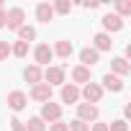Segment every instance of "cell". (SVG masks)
I'll return each instance as SVG.
<instances>
[{
	"label": "cell",
	"instance_id": "obj_1",
	"mask_svg": "<svg viewBox=\"0 0 131 131\" xmlns=\"http://www.w3.org/2000/svg\"><path fill=\"white\" fill-rule=\"evenodd\" d=\"M23 21H26L23 8H10V10L5 13V26H8L10 31H18V28L23 26Z\"/></svg>",
	"mask_w": 131,
	"mask_h": 131
},
{
	"label": "cell",
	"instance_id": "obj_2",
	"mask_svg": "<svg viewBox=\"0 0 131 131\" xmlns=\"http://www.w3.org/2000/svg\"><path fill=\"white\" fill-rule=\"evenodd\" d=\"M41 121H49V123H57L59 118H62V105H57V103H44L41 105V116H39Z\"/></svg>",
	"mask_w": 131,
	"mask_h": 131
},
{
	"label": "cell",
	"instance_id": "obj_3",
	"mask_svg": "<svg viewBox=\"0 0 131 131\" xmlns=\"http://www.w3.org/2000/svg\"><path fill=\"white\" fill-rule=\"evenodd\" d=\"M44 80H46V85L51 88V85H62L64 82V67H46L44 72Z\"/></svg>",
	"mask_w": 131,
	"mask_h": 131
},
{
	"label": "cell",
	"instance_id": "obj_4",
	"mask_svg": "<svg viewBox=\"0 0 131 131\" xmlns=\"http://www.w3.org/2000/svg\"><path fill=\"white\" fill-rule=\"evenodd\" d=\"M80 95H82V98L93 105V103H98V100L103 98V88H100L98 82H88V85L82 88V93H80Z\"/></svg>",
	"mask_w": 131,
	"mask_h": 131
},
{
	"label": "cell",
	"instance_id": "obj_5",
	"mask_svg": "<svg viewBox=\"0 0 131 131\" xmlns=\"http://www.w3.org/2000/svg\"><path fill=\"white\" fill-rule=\"evenodd\" d=\"M98 118V105H90V103H80L77 105V121L82 123H90Z\"/></svg>",
	"mask_w": 131,
	"mask_h": 131
},
{
	"label": "cell",
	"instance_id": "obj_6",
	"mask_svg": "<svg viewBox=\"0 0 131 131\" xmlns=\"http://www.w3.org/2000/svg\"><path fill=\"white\" fill-rule=\"evenodd\" d=\"M31 98H34L36 103H49V100H51V88H49L46 82H39V85L31 88Z\"/></svg>",
	"mask_w": 131,
	"mask_h": 131
},
{
	"label": "cell",
	"instance_id": "obj_7",
	"mask_svg": "<svg viewBox=\"0 0 131 131\" xmlns=\"http://www.w3.org/2000/svg\"><path fill=\"white\" fill-rule=\"evenodd\" d=\"M51 57H54V51H51V46H46V44H39V46H36V51H34L36 67H41V64H49V62H51Z\"/></svg>",
	"mask_w": 131,
	"mask_h": 131
},
{
	"label": "cell",
	"instance_id": "obj_8",
	"mask_svg": "<svg viewBox=\"0 0 131 131\" xmlns=\"http://www.w3.org/2000/svg\"><path fill=\"white\" fill-rule=\"evenodd\" d=\"M80 62H82V67H88V70H90L93 64H98V62H100V54H98L93 46H85V49L80 51Z\"/></svg>",
	"mask_w": 131,
	"mask_h": 131
},
{
	"label": "cell",
	"instance_id": "obj_9",
	"mask_svg": "<svg viewBox=\"0 0 131 131\" xmlns=\"http://www.w3.org/2000/svg\"><path fill=\"white\" fill-rule=\"evenodd\" d=\"M26 103H28L26 93H21V90H13V93H8V105H10L13 111H23V108H26Z\"/></svg>",
	"mask_w": 131,
	"mask_h": 131
},
{
	"label": "cell",
	"instance_id": "obj_10",
	"mask_svg": "<svg viewBox=\"0 0 131 131\" xmlns=\"http://www.w3.org/2000/svg\"><path fill=\"white\" fill-rule=\"evenodd\" d=\"M111 70H113V75H116V77H123V75H128V72H131V64H128V59L116 57V59H111Z\"/></svg>",
	"mask_w": 131,
	"mask_h": 131
},
{
	"label": "cell",
	"instance_id": "obj_11",
	"mask_svg": "<svg viewBox=\"0 0 131 131\" xmlns=\"http://www.w3.org/2000/svg\"><path fill=\"white\" fill-rule=\"evenodd\" d=\"M57 57H62V59H70L72 57V51H75V46H72V41H67V39H62V41H57V46L51 49Z\"/></svg>",
	"mask_w": 131,
	"mask_h": 131
},
{
	"label": "cell",
	"instance_id": "obj_12",
	"mask_svg": "<svg viewBox=\"0 0 131 131\" xmlns=\"http://www.w3.org/2000/svg\"><path fill=\"white\" fill-rule=\"evenodd\" d=\"M103 28H105V31H121V28H123V18H118L116 13H108V16L103 18ZM105 31H103V34H105Z\"/></svg>",
	"mask_w": 131,
	"mask_h": 131
},
{
	"label": "cell",
	"instance_id": "obj_13",
	"mask_svg": "<svg viewBox=\"0 0 131 131\" xmlns=\"http://www.w3.org/2000/svg\"><path fill=\"white\" fill-rule=\"evenodd\" d=\"M23 77H26V82H31V85H39V82L44 80L41 67H36V64H31V67H26V70H23Z\"/></svg>",
	"mask_w": 131,
	"mask_h": 131
},
{
	"label": "cell",
	"instance_id": "obj_14",
	"mask_svg": "<svg viewBox=\"0 0 131 131\" xmlns=\"http://www.w3.org/2000/svg\"><path fill=\"white\" fill-rule=\"evenodd\" d=\"M36 18H39L41 23H49V21L54 18V8H51L49 3H39V5H36Z\"/></svg>",
	"mask_w": 131,
	"mask_h": 131
},
{
	"label": "cell",
	"instance_id": "obj_15",
	"mask_svg": "<svg viewBox=\"0 0 131 131\" xmlns=\"http://www.w3.org/2000/svg\"><path fill=\"white\" fill-rule=\"evenodd\" d=\"M103 85H105L108 90H113V93H121V90H123V80H121V77H116L113 72L103 75Z\"/></svg>",
	"mask_w": 131,
	"mask_h": 131
},
{
	"label": "cell",
	"instance_id": "obj_16",
	"mask_svg": "<svg viewBox=\"0 0 131 131\" xmlns=\"http://www.w3.org/2000/svg\"><path fill=\"white\" fill-rule=\"evenodd\" d=\"M62 100L70 103V105L77 103V100H80V90H77V85H64V88H62Z\"/></svg>",
	"mask_w": 131,
	"mask_h": 131
},
{
	"label": "cell",
	"instance_id": "obj_17",
	"mask_svg": "<svg viewBox=\"0 0 131 131\" xmlns=\"http://www.w3.org/2000/svg\"><path fill=\"white\" fill-rule=\"evenodd\" d=\"M93 41H95V46H93V49H95L98 54H100V51H108V49L113 46V41H111V36H108V34H95V39H93Z\"/></svg>",
	"mask_w": 131,
	"mask_h": 131
},
{
	"label": "cell",
	"instance_id": "obj_18",
	"mask_svg": "<svg viewBox=\"0 0 131 131\" xmlns=\"http://www.w3.org/2000/svg\"><path fill=\"white\" fill-rule=\"evenodd\" d=\"M72 80H75V82L88 85V82H90V70H88V67H82V64H77V67L72 70Z\"/></svg>",
	"mask_w": 131,
	"mask_h": 131
},
{
	"label": "cell",
	"instance_id": "obj_19",
	"mask_svg": "<svg viewBox=\"0 0 131 131\" xmlns=\"http://www.w3.org/2000/svg\"><path fill=\"white\" fill-rule=\"evenodd\" d=\"M18 36H21V41L28 44V41L36 39V28H34V26H21V28H18Z\"/></svg>",
	"mask_w": 131,
	"mask_h": 131
},
{
	"label": "cell",
	"instance_id": "obj_20",
	"mask_svg": "<svg viewBox=\"0 0 131 131\" xmlns=\"http://www.w3.org/2000/svg\"><path fill=\"white\" fill-rule=\"evenodd\" d=\"M23 126H26V131H46V126H44V121L39 116L28 118V123H23Z\"/></svg>",
	"mask_w": 131,
	"mask_h": 131
},
{
	"label": "cell",
	"instance_id": "obj_21",
	"mask_svg": "<svg viewBox=\"0 0 131 131\" xmlns=\"http://www.w3.org/2000/svg\"><path fill=\"white\" fill-rule=\"evenodd\" d=\"M51 8H54V13H62V16H67V13L72 10V3H70V0H57V3H54Z\"/></svg>",
	"mask_w": 131,
	"mask_h": 131
},
{
	"label": "cell",
	"instance_id": "obj_22",
	"mask_svg": "<svg viewBox=\"0 0 131 131\" xmlns=\"http://www.w3.org/2000/svg\"><path fill=\"white\" fill-rule=\"evenodd\" d=\"M116 8H118V18H123V16H131V0H118L116 3Z\"/></svg>",
	"mask_w": 131,
	"mask_h": 131
},
{
	"label": "cell",
	"instance_id": "obj_23",
	"mask_svg": "<svg viewBox=\"0 0 131 131\" xmlns=\"http://www.w3.org/2000/svg\"><path fill=\"white\" fill-rule=\"evenodd\" d=\"M10 54H16V57H26V54H28V44H26V41H16V44L10 46Z\"/></svg>",
	"mask_w": 131,
	"mask_h": 131
},
{
	"label": "cell",
	"instance_id": "obj_24",
	"mask_svg": "<svg viewBox=\"0 0 131 131\" xmlns=\"http://www.w3.org/2000/svg\"><path fill=\"white\" fill-rule=\"evenodd\" d=\"M67 128H70V131H90V126H88V123H82V121H77V118H75V121H70V123H67Z\"/></svg>",
	"mask_w": 131,
	"mask_h": 131
},
{
	"label": "cell",
	"instance_id": "obj_25",
	"mask_svg": "<svg viewBox=\"0 0 131 131\" xmlns=\"http://www.w3.org/2000/svg\"><path fill=\"white\" fill-rule=\"evenodd\" d=\"M108 131H128V123H126L123 118H118V121H113V123L108 126Z\"/></svg>",
	"mask_w": 131,
	"mask_h": 131
},
{
	"label": "cell",
	"instance_id": "obj_26",
	"mask_svg": "<svg viewBox=\"0 0 131 131\" xmlns=\"http://www.w3.org/2000/svg\"><path fill=\"white\" fill-rule=\"evenodd\" d=\"M8 54H10V44L8 41H0V62L8 59Z\"/></svg>",
	"mask_w": 131,
	"mask_h": 131
},
{
	"label": "cell",
	"instance_id": "obj_27",
	"mask_svg": "<svg viewBox=\"0 0 131 131\" xmlns=\"http://www.w3.org/2000/svg\"><path fill=\"white\" fill-rule=\"evenodd\" d=\"M10 128H13V131H26V126H23L21 118H10Z\"/></svg>",
	"mask_w": 131,
	"mask_h": 131
},
{
	"label": "cell",
	"instance_id": "obj_28",
	"mask_svg": "<svg viewBox=\"0 0 131 131\" xmlns=\"http://www.w3.org/2000/svg\"><path fill=\"white\" fill-rule=\"evenodd\" d=\"M49 131H70V128H67V123H64V121H57V123H51Z\"/></svg>",
	"mask_w": 131,
	"mask_h": 131
},
{
	"label": "cell",
	"instance_id": "obj_29",
	"mask_svg": "<svg viewBox=\"0 0 131 131\" xmlns=\"http://www.w3.org/2000/svg\"><path fill=\"white\" fill-rule=\"evenodd\" d=\"M100 3H95V0H85V3H82V8H88V10H95Z\"/></svg>",
	"mask_w": 131,
	"mask_h": 131
},
{
	"label": "cell",
	"instance_id": "obj_30",
	"mask_svg": "<svg viewBox=\"0 0 131 131\" xmlns=\"http://www.w3.org/2000/svg\"><path fill=\"white\" fill-rule=\"evenodd\" d=\"M93 131H108V123H95Z\"/></svg>",
	"mask_w": 131,
	"mask_h": 131
},
{
	"label": "cell",
	"instance_id": "obj_31",
	"mask_svg": "<svg viewBox=\"0 0 131 131\" xmlns=\"http://www.w3.org/2000/svg\"><path fill=\"white\" fill-rule=\"evenodd\" d=\"M3 26H5V10L0 8V28H3Z\"/></svg>",
	"mask_w": 131,
	"mask_h": 131
},
{
	"label": "cell",
	"instance_id": "obj_32",
	"mask_svg": "<svg viewBox=\"0 0 131 131\" xmlns=\"http://www.w3.org/2000/svg\"><path fill=\"white\" fill-rule=\"evenodd\" d=\"M0 8H3V0H0Z\"/></svg>",
	"mask_w": 131,
	"mask_h": 131
}]
</instances>
